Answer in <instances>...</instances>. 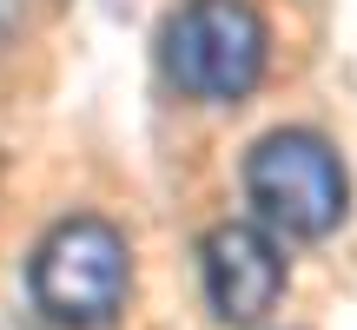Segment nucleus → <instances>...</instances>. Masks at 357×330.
I'll return each mask as SVG.
<instances>
[{"mask_svg": "<svg viewBox=\"0 0 357 330\" xmlns=\"http://www.w3.org/2000/svg\"><path fill=\"white\" fill-rule=\"evenodd\" d=\"M245 198L258 205L271 238H331L351 212V178L324 132L278 126L245 152Z\"/></svg>", "mask_w": 357, "mask_h": 330, "instance_id": "nucleus-3", "label": "nucleus"}, {"mask_svg": "<svg viewBox=\"0 0 357 330\" xmlns=\"http://www.w3.org/2000/svg\"><path fill=\"white\" fill-rule=\"evenodd\" d=\"M199 278H205V304L218 311V324L252 330L284 297V251L265 225L225 218V225H212L199 238Z\"/></svg>", "mask_w": 357, "mask_h": 330, "instance_id": "nucleus-4", "label": "nucleus"}, {"mask_svg": "<svg viewBox=\"0 0 357 330\" xmlns=\"http://www.w3.org/2000/svg\"><path fill=\"white\" fill-rule=\"evenodd\" d=\"M159 66L185 100L238 106L271 66V26L252 0H185L159 33Z\"/></svg>", "mask_w": 357, "mask_h": 330, "instance_id": "nucleus-2", "label": "nucleus"}, {"mask_svg": "<svg viewBox=\"0 0 357 330\" xmlns=\"http://www.w3.org/2000/svg\"><path fill=\"white\" fill-rule=\"evenodd\" d=\"M26 291L60 330H106L132 297V244L113 218L73 212L33 244Z\"/></svg>", "mask_w": 357, "mask_h": 330, "instance_id": "nucleus-1", "label": "nucleus"}]
</instances>
